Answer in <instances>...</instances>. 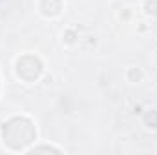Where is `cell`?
<instances>
[{
	"mask_svg": "<svg viewBox=\"0 0 157 155\" xmlns=\"http://www.w3.org/2000/svg\"><path fill=\"white\" fill-rule=\"evenodd\" d=\"M39 150H44V152H60L59 148H51V146H42V148H31L29 152H39Z\"/></svg>",
	"mask_w": 157,
	"mask_h": 155,
	"instance_id": "cell-2",
	"label": "cell"
},
{
	"mask_svg": "<svg viewBox=\"0 0 157 155\" xmlns=\"http://www.w3.org/2000/svg\"><path fill=\"white\" fill-rule=\"evenodd\" d=\"M143 9L146 17H157V0H146Z\"/></svg>",
	"mask_w": 157,
	"mask_h": 155,
	"instance_id": "cell-1",
	"label": "cell"
}]
</instances>
